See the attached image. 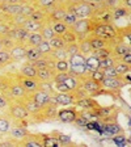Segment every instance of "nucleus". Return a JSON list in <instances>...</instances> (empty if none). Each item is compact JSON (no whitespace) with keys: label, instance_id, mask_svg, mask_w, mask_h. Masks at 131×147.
I'll use <instances>...</instances> for the list:
<instances>
[{"label":"nucleus","instance_id":"f03ea898","mask_svg":"<svg viewBox=\"0 0 131 147\" xmlns=\"http://www.w3.org/2000/svg\"><path fill=\"white\" fill-rule=\"evenodd\" d=\"M8 114L9 117L16 121V122H22V121H26L30 114L28 113V110L25 109V107L20 102V101H16V100H9V104H8Z\"/></svg>","mask_w":131,"mask_h":147},{"label":"nucleus","instance_id":"393cba45","mask_svg":"<svg viewBox=\"0 0 131 147\" xmlns=\"http://www.w3.org/2000/svg\"><path fill=\"white\" fill-rule=\"evenodd\" d=\"M28 18L34 20V21H38V22H43V24H47V22H49V18H47L46 12L42 11V9H38V8H36V11H34Z\"/></svg>","mask_w":131,"mask_h":147},{"label":"nucleus","instance_id":"603ef678","mask_svg":"<svg viewBox=\"0 0 131 147\" xmlns=\"http://www.w3.org/2000/svg\"><path fill=\"white\" fill-rule=\"evenodd\" d=\"M113 142L117 144H119V146H125L126 144V137L125 135H118L117 134L116 137L113 138Z\"/></svg>","mask_w":131,"mask_h":147},{"label":"nucleus","instance_id":"1a4fd4ad","mask_svg":"<svg viewBox=\"0 0 131 147\" xmlns=\"http://www.w3.org/2000/svg\"><path fill=\"white\" fill-rule=\"evenodd\" d=\"M87 40L89 41L92 49L97 50V49H102V47H113V41L114 40H107V38H102L100 36H95V34L89 33L87 36Z\"/></svg>","mask_w":131,"mask_h":147},{"label":"nucleus","instance_id":"3c124183","mask_svg":"<svg viewBox=\"0 0 131 147\" xmlns=\"http://www.w3.org/2000/svg\"><path fill=\"white\" fill-rule=\"evenodd\" d=\"M89 76H91L92 79H95V80H97V82L101 83V80L104 79V74H102L101 70H96V71H92V72L89 74Z\"/></svg>","mask_w":131,"mask_h":147},{"label":"nucleus","instance_id":"b1692460","mask_svg":"<svg viewBox=\"0 0 131 147\" xmlns=\"http://www.w3.org/2000/svg\"><path fill=\"white\" fill-rule=\"evenodd\" d=\"M42 41H43V38H42V36H41L40 32H30L25 46H38Z\"/></svg>","mask_w":131,"mask_h":147},{"label":"nucleus","instance_id":"6ab92c4d","mask_svg":"<svg viewBox=\"0 0 131 147\" xmlns=\"http://www.w3.org/2000/svg\"><path fill=\"white\" fill-rule=\"evenodd\" d=\"M110 13H112V18L113 20H119V18H125L126 16L130 15V9L123 5H118L116 8L110 9Z\"/></svg>","mask_w":131,"mask_h":147},{"label":"nucleus","instance_id":"864d4df0","mask_svg":"<svg viewBox=\"0 0 131 147\" xmlns=\"http://www.w3.org/2000/svg\"><path fill=\"white\" fill-rule=\"evenodd\" d=\"M118 61L123 62V63H127V64H131V51L130 53H126L125 55H122Z\"/></svg>","mask_w":131,"mask_h":147},{"label":"nucleus","instance_id":"09e8293b","mask_svg":"<svg viewBox=\"0 0 131 147\" xmlns=\"http://www.w3.org/2000/svg\"><path fill=\"white\" fill-rule=\"evenodd\" d=\"M66 50H67L68 55H72V54H76V53H79V46H77V42L68 43V45L66 46Z\"/></svg>","mask_w":131,"mask_h":147},{"label":"nucleus","instance_id":"4be33fe9","mask_svg":"<svg viewBox=\"0 0 131 147\" xmlns=\"http://www.w3.org/2000/svg\"><path fill=\"white\" fill-rule=\"evenodd\" d=\"M98 63H100V59L97 57H95L93 54H89L85 57V67L87 70L89 71V74L92 71H96L98 70Z\"/></svg>","mask_w":131,"mask_h":147},{"label":"nucleus","instance_id":"a878e982","mask_svg":"<svg viewBox=\"0 0 131 147\" xmlns=\"http://www.w3.org/2000/svg\"><path fill=\"white\" fill-rule=\"evenodd\" d=\"M77 46H79V53H81V54L85 55V57L92 54V51H93L91 43H89V41L87 40V38H83V40L77 41Z\"/></svg>","mask_w":131,"mask_h":147},{"label":"nucleus","instance_id":"412c9836","mask_svg":"<svg viewBox=\"0 0 131 147\" xmlns=\"http://www.w3.org/2000/svg\"><path fill=\"white\" fill-rule=\"evenodd\" d=\"M62 21L67 25L68 28H72L73 24L77 21V16L75 15V12L68 7V3H67V11H66V13H64V17H63Z\"/></svg>","mask_w":131,"mask_h":147},{"label":"nucleus","instance_id":"72a5a7b5","mask_svg":"<svg viewBox=\"0 0 131 147\" xmlns=\"http://www.w3.org/2000/svg\"><path fill=\"white\" fill-rule=\"evenodd\" d=\"M50 55H51V58L54 59V61H58V59H68V53L67 50H66V47H62V49H52L51 53H50Z\"/></svg>","mask_w":131,"mask_h":147},{"label":"nucleus","instance_id":"6e6d98bb","mask_svg":"<svg viewBox=\"0 0 131 147\" xmlns=\"http://www.w3.org/2000/svg\"><path fill=\"white\" fill-rule=\"evenodd\" d=\"M88 1H91V3H95V4H102L105 0H88Z\"/></svg>","mask_w":131,"mask_h":147},{"label":"nucleus","instance_id":"6e6552de","mask_svg":"<svg viewBox=\"0 0 131 147\" xmlns=\"http://www.w3.org/2000/svg\"><path fill=\"white\" fill-rule=\"evenodd\" d=\"M51 95L52 93H49V92H45L42 89H37L33 93H30V97L33 98V101L36 102L41 109H45L47 108L50 104H51Z\"/></svg>","mask_w":131,"mask_h":147},{"label":"nucleus","instance_id":"f704fd0d","mask_svg":"<svg viewBox=\"0 0 131 147\" xmlns=\"http://www.w3.org/2000/svg\"><path fill=\"white\" fill-rule=\"evenodd\" d=\"M40 33H41V36H42L43 40H46V41H49L50 38H52V37L55 36V33H54V30H52V28H51V25H50V22L45 24L42 28H41Z\"/></svg>","mask_w":131,"mask_h":147},{"label":"nucleus","instance_id":"de8ad7c7","mask_svg":"<svg viewBox=\"0 0 131 147\" xmlns=\"http://www.w3.org/2000/svg\"><path fill=\"white\" fill-rule=\"evenodd\" d=\"M102 74H104V78H114V76H118V72L116 71V68L113 67H109V68H105V70H101Z\"/></svg>","mask_w":131,"mask_h":147},{"label":"nucleus","instance_id":"79ce46f5","mask_svg":"<svg viewBox=\"0 0 131 147\" xmlns=\"http://www.w3.org/2000/svg\"><path fill=\"white\" fill-rule=\"evenodd\" d=\"M37 49H38V51L41 53V55H43V57H46V55H50V53H51V46H50L49 41L43 40L42 42L40 43V45L37 46Z\"/></svg>","mask_w":131,"mask_h":147},{"label":"nucleus","instance_id":"58836bf2","mask_svg":"<svg viewBox=\"0 0 131 147\" xmlns=\"http://www.w3.org/2000/svg\"><path fill=\"white\" fill-rule=\"evenodd\" d=\"M62 37H63V40H64V42H66V45H68V43H73V42H77L76 34L73 33V30L71 29V28H68L67 30L62 34Z\"/></svg>","mask_w":131,"mask_h":147},{"label":"nucleus","instance_id":"7c9ffc66","mask_svg":"<svg viewBox=\"0 0 131 147\" xmlns=\"http://www.w3.org/2000/svg\"><path fill=\"white\" fill-rule=\"evenodd\" d=\"M114 68H116V71L118 72V75H121V76H125V75L130 74L131 64L123 63V62H121V61H117L116 64H114Z\"/></svg>","mask_w":131,"mask_h":147},{"label":"nucleus","instance_id":"2f4dec72","mask_svg":"<svg viewBox=\"0 0 131 147\" xmlns=\"http://www.w3.org/2000/svg\"><path fill=\"white\" fill-rule=\"evenodd\" d=\"M70 64H68L67 59H58L54 61V70L55 72H68Z\"/></svg>","mask_w":131,"mask_h":147},{"label":"nucleus","instance_id":"aec40b11","mask_svg":"<svg viewBox=\"0 0 131 147\" xmlns=\"http://www.w3.org/2000/svg\"><path fill=\"white\" fill-rule=\"evenodd\" d=\"M58 3V0H33V4L37 7L38 9H42L45 12H47L50 8H52L54 5H56Z\"/></svg>","mask_w":131,"mask_h":147},{"label":"nucleus","instance_id":"c85d7f7f","mask_svg":"<svg viewBox=\"0 0 131 147\" xmlns=\"http://www.w3.org/2000/svg\"><path fill=\"white\" fill-rule=\"evenodd\" d=\"M117 61H118V59H117L116 57H113V55H109V57H106V58H104V59H100L98 70H105V68L113 67Z\"/></svg>","mask_w":131,"mask_h":147},{"label":"nucleus","instance_id":"a19ab883","mask_svg":"<svg viewBox=\"0 0 131 147\" xmlns=\"http://www.w3.org/2000/svg\"><path fill=\"white\" fill-rule=\"evenodd\" d=\"M41 142H42V146H46V147H49V146H56V147L62 146L58 138L52 137V135H46V137L43 138Z\"/></svg>","mask_w":131,"mask_h":147},{"label":"nucleus","instance_id":"4468645a","mask_svg":"<svg viewBox=\"0 0 131 147\" xmlns=\"http://www.w3.org/2000/svg\"><path fill=\"white\" fill-rule=\"evenodd\" d=\"M9 54H11L13 63L26 61V46L21 45V43H16L12 49L9 50Z\"/></svg>","mask_w":131,"mask_h":147},{"label":"nucleus","instance_id":"9d476101","mask_svg":"<svg viewBox=\"0 0 131 147\" xmlns=\"http://www.w3.org/2000/svg\"><path fill=\"white\" fill-rule=\"evenodd\" d=\"M8 134L11 135L12 139H15V141H17V142L21 143L24 139H26V138L30 135V133H29V130H28L24 125H13L12 123Z\"/></svg>","mask_w":131,"mask_h":147},{"label":"nucleus","instance_id":"49530a36","mask_svg":"<svg viewBox=\"0 0 131 147\" xmlns=\"http://www.w3.org/2000/svg\"><path fill=\"white\" fill-rule=\"evenodd\" d=\"M9 98L7 97V95H4L3 92H0V112H3L8 108Z\"/></svg>","mask_w":131,"mask_h":147},{"label":"nucleus","instance_id":"7ed1b4c3","mask_svg":"<svg viewBox=\"0 0 131 147\" xmlns=\"http://www.w3.org/2000/svg\"><path fill=\"white\" fill-rule=\"evenodd\" d=\"M71 29L76 34L77 41L87 38V36L92 30V20L91 18H77V21L73 24V26Z\"/></svg>","mask_w":131,"mask_h":147},{"label":"nucleus","instance_id":"8fccbe9b","mask_svg":"<svg viewBox=\"0 0 131 147\" xmlns=\"http://www.w3.org/2000/svg\"><path fill=\"white\" fill-rule=\"evenodd\" d=\"M104 5L106 7L107 9H113V8H116V7L121 5V0H105Z\"/></svg>","mask_w":131,"mask_h":147},{"label":"nucleus","instance_id":"473e14b6","mask_svg":"<svg viewBox=\"0 0 131 147\" xmlns=\"http://www.w3.org/2000/svg\"><path fill=\"white\" fill-rule=\"evenodd\" d=\"M49 43H50V46H51V49H62V47H66V46H67L63 40V37L58 36V34H55L52 38H50Z\"/></svg>","mask_w":131,"mask_h":147},{"label":"nucleus","instance_id":"ddd939ff","mask_svg":"<svg viewBox=\"0 0 131 147\" xmlns=\"http://www.w3.org/2000/svg\"><path fill=\"white\" fill-rule=\"evenodd\" d=\"M77 112L75 108H63L56 112V118L63 123H72L77 117Z\"/></svg>","mask_w":131,"mask_h":147},{"label":"nucleus","instance_id":"e433bc0d","mask_svg":"<svg viewBox=\"0 0 131 147\" xmlns=\"http://www.w3.org/2000/svg\"><path fill=\"white\" fill-rule=\"evenodd\" d=\"M0 45H1V49H5V50H11L13 46L16 45V42L13 41V38L11 36H4V37H0Z\"/></svg>","mask_w":131,"mask_h":147},{"label":"nucleus","instance_id":"f3484780","mask_svg":"<svg viewBox=\"0 0 131 147\" xmlns=\"http://www.w3.org/2000/svg\"><path fill=\"white\" fill-rule=\"evenodd\" d=\"M18 75L26 78H37V68L33 66V63L26 61L21 64V67L18 70Z\"/></svg>","mask_w":131,"mask_h":147},{"label":"nucleus","instance_id":"dca6fc26","mask_svg":"<svg viewBox=\"0 0 131 147\" xmlns=\"http://www.w3.org/2000/svg\"><path fill=\"white\" fill-rule=\"evenodd\" d=\"M20 102L24 105L25 109L28 110V113L30 114V116H36V114H38V113H42V109L34 102L33 98L30 97V95L28 96L26 98H24L22 101H20Z\"/></svg>","mask_w":131,"mask_h":147},{"label":"nucleus","instance_id":"c756f323","mask_svg":"<svg viewBox=\"0 0 131 147\" xmlns=\"http://www.w3.org/2000/svg\"><path fill=\"white\" fill-rule=\"evenodd\" d=\"M41 55V53L38 51L37 46H26V61L28 62H33L36 59H38Z\"/></svg>","mask_w":131,"mask_h":147},{"label":"nucleus","instance_id":"bb28decb","mask_svg":"<svg viewBox=\"0 0 131 147\" xmlns=\"http://www.w3.org/2000/svg\"><path fill=\"white\" fill-rule=\"evenodd\" d=\"M13 61L11 58V54H9L8 50L5 49H0V68L7 67L9 64H12Z\"/></svg>","mask_w":131,"mask_h":147},{"label":"nucleus","instance_id":"39448f33","mask_svg":"<svg viewBox=\"0 0 131 147\" xmlns=\"http://www.w3.org/2000/svg\"><path fill=\"white\" fill-rule=\"evenodd\" d=\"M80 87L87 92L88 96H95L102 91L101 83L95 79H92L91 76H85V78H83V79H80Z\"/></svg>","mask_w":131,"mask_h":147},{"label":"nucleus","instance_id":"f8f14e48","mask_svg":"<svg viewBox=\"0 0 131 147\" xmlns=\"http://www.w3.org/2000/svg\"><path fill=\"white\" fill-rule=\"evenodd\" d=\"M29 33L30 32H28L24 26H11V30H9V36L13 38V41L16 43H21V45L26 43Z\"/></svg>","mask_w":131,"mask_h":147},{"label":"nucleus","instance_id":"0eeeda50","mask_svg":"<svg viewBox=\"0 0 131 147\" xmlns=\"http://www.w3.org/2000/svg\"><path fill=\"white\" fill-rule=\"evenodd\" d=\"M8 93L11 96L9 100H16V101H22L24 98H26L30 93H28L26 89L17 82V79H15L13 82L9 83L8 87Z\"/></svg>","mask_w":131,"mask_h":147},{"label":"nucleus","instance_id":"37998d69","mask_svg":"<svg viewBox=\"0 0 131 147\" xmlns=\"http://www.w3.org/2000/svg\"><path fill=\"white\" fill-rule=\"evenodd\" d=\"M92 54L97 57L98 59H104L109 55H112V47H102V49H97V50H93Z\"/></svg>","mask_w":131,"mask_h":147},{"label":"nucleus","instance_id":"cd10ccee","mask_svg":"<svg viewBox=\"0 0 131 147\" xmlns=\"http://www.w3.org/2000/svg\"><path fill=\"white\" fill-rule=\"evenodd\" d=\"M43 25H45L43 22H38V21H34V20H30V18H28L22 26H24L28 32H40L41 28H42Z\"/></svg>","mask_w":131,"mask_h":147},{"label":"nucleus","instance_id":"5fc2aeb1","mask_svg":"<svg viewBox=\"0 0 131 147\" xmlns=\"http://www.w3.org/2000/svg\"><path fill=\"white\" fill-rule=\"evenodd\" d=\"M5 4H18V3H24V0H0Z\"/></svg>","mask_w":131,"mask_h":147},{"label":"nucleus","instance_id":"a211bd4d","mask_svg":"<svg viewBox=\"0 0 131 147\" xmlns=\"http://www.w3.org/2000/svg\"><path fill=\"white\" fill-rule=\"evenodd\" d=\"M54 74H55V70L51 67L38 68L37 70V79L40 82H49V80H52Z\"/></svg>","mask_w":131,"mask_h":147},{"label":"nucleus","instance_id":"a18cd8bd","mask_svg":"<svg viewBox=\"0 0 131 147\" xmlns=\"http://www.w3.org/2000/svg\"><path fill=\"white\" fill-rule=\"evenodd\" d=\"M40 89L45 92H49V93H55V88H54V82L49 80V82H40Z\"/></svg>","mask_w":131,"mask_h":147},{"label":"nucleus","instance_id":"4c0bfd02","mask_svg":"<svg viewBox=\"0 0 131 147\" xmlns=\"http://www.w3.org/2000/svg\"><path fill=\"white\" fill-rule=\"evenodd\" d=\"M12 126L11 119L7 118L5 116H1L0 114V134H7L9 131V129Z\"/></svg>","mask_w":131,"mask_h":147},{"label":"nucleus","instance_id":"ea45409f","mask_svg":"<svg viewBox=\"0 0 131 147\" xmlns=\"http://www.w3.org/2000/svg\"><path fill=\"white\" fill-rule=\"evenodd\" d=\"M24 146H29V147H40V146H42V142L38 139V138H36V135H29V137L26 138V139H24V141L21 142Z\"/></svg>","mask_w":131,"mask_h":147},{"label":"nucleus","instance_id":"c9c22d12","mask_svg":"<svg viewBox=\"0 0 131 147\" xmlns=\"http://www.w3.org/2000/svg\"><path fill=\"white\" fill-rule=\"evenodd\" d=\"M50 25H51L54 33L58 34V36H62V34L68 29V26L64 24L63 21H52V22H50Z\"/></svg>","mask_w":131,"mask_h":147},{"label":"nucleus","instance_id":"c03bdc74","mask_svg":"<svg viewBox=\"0 0 131 147\" xmlns=\"http://www.w3.org/2000/svg\"><path fill=\"white\" fill-rule=\"evenodd\" d=\"M105 130H106L109 134H112V135L122 134L123 133V129L119 125H116V123H107V125L105 126Z\"/></svg>","mask_w":131,"mask_h":147},{"label":"nucleus","instance_id":"5701e85b","mask_svg":"<svg viewBox=\"0 0 131 147\" xmlns=\"http://www.w3.org/2000/svg\"><path fill=\"white\" fill-rule=\"evenodd\" d=\"M62 83H64V84H66V87L70 89V92L76 91V89L80 87V79L72 76V75H70V74H68V76L66 78V79H64Z\"/></svg>","mask_w":131,"mask_h":147},{"label":"nucleus","instance_id":"2eb2a0df","mask_svg":"<svg viewBox=\"0 0 131 147\" xmlns=\"http://www.w3.org/2000/svg\"><path fill=\"white\" fill-rule=\"evenodd\" d=\"M130 51H131L130 43L122 42V41H117L116 45H113V47H112V55L116 57L117 59H119L122 55H125L126 53H130Z\"/></svg>","mask_w":131,"mask_h":147},{"label":"nucleus","instance_id":"423d86ee","mask_svg":"<svg viewBox=\"0 0 131 147\" xmlns=\"http://www.w3.org/2000/svg\"><path fill=\"white\" fill-rule=\"evenodd\" d=\"M127 84L126 82V76H114V78H104L101 80V86L102 89H109V91H119L121 88Z\"/></svg>","mask_w":131,"mask_h":147},{"label":"nucleus","instance_id":"9b49d317","mask_svg":"<svg viewBox=\"0 0 131 147\" xmlns=\"http://www.w3.org/2000/svg\"><path fill=\"white\" fill-rule=\"evenodd\" d=\"M16 79L17 82L26 89L28 93H33L34 91L40 88V80L37 78H26V76H21V75H16Z\"/></svg>","mask_w":131,"mask_h":147},{"label":"nucleus","instance_id":"4d7b16f0","mask_svg":"<svg viewBox=\"0 0 131 147\" xmlns=\"http://www.w3.org/2000/svg\"><path fill=\"white\" fill-rule=\"evenodd\" d=\"M58 1H60V3H70V0H58Z\"/></svg>","mask_w":131,"mask_h":147},{"label":"nucleus","instance_id":"f257e3e1","mask_svg":"<svg viewBox=\"0 0 131 147\" xmlns=\"http://www.w3.org/2000/svg\"><path fill=\"white\" fill-rule=\"evenodd\" d=\"M68 7L75 12L77 18H91L95 15L93 7L88 0H73L68 3Z\"/></svg>","mask_w":131,"mask_h":147},{"label":"nucleus","instance_id":"20e7f679","mask_svg":"<svg viewBox=\"0 0 131 147\" xmlns=\"http://www.w3.org/2000/svg\"><path fill=\"white\" fill-rule=\"evenodd\" d=\"M75 96L71 92H55L51 95V104L58 107H70L75 104Z\"/></svg>","mask_w":131,"mask_h":147}]
</instances>
